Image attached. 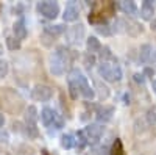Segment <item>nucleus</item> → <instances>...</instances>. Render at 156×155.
<instances>
[{
    "label": "nucleus",
    "mask_w": 156,
    "mask_h": 155,
    "mask_svg": "<svg viewBox=\"0 0 156 155\" xmlns=\"http://www.w3.org/2000/svg\"><path fill=\"white\" fill-rule=\"evenodd\" d=\"M84 39V27L81 24L78 25H73V27L67 28L66 31V41L69 44H73V46H80Z\"/></svg>",
    "instance_id": "obj_6"
},
{
    "label": "nucleus",
    "mask_w": 156,
    "mask_h": 155,
    "mask_svg": "<svg viewBox=\"0 0 156 155\" xmlns=\"http://www.w3.org/2000/svg\"><path fill=\"white\" fill-rule=\"evenodd\" d=\"M114 107H101L98 111H97V119H98V122H108V121H111L112 119V114H114Z\"/></svg>",
    "instance_id": "obj_10"
},
{
    "label": "nucleus",
    "mask_w": 156,
    "mask_h": 155,
    "mask_svg": "<svg viewBox=\"0 0 156 155\" xmlns=\"http://www.w3.org/2000/svg\"><path fill=\"white\" fill-rule=\"evenodd\" d=\"M151 88H153V91H154V94H156V80H153V83H151Z\"/></svg>",
    "instance_id": "obj_31"
},
{
    "label": "nucleus",
    "mask_w": 156,
    "mask_h": 155,
    "mask_svg": "<svg viewBox=\"0 0 156 155\" xmlns=\"http://www.w3.org/2000/svg\"><path fill=\"white\" fill-rule=\"evenodd\" d=\"M69 91L70 96L73 99L78 97V94L83 96L84 99H94L95 97V91L90 88L87 79L83 75V72L80 69H72L69 74Z\"/></svg>",
    "instance_id": "obj_1"
},
{
    "label": "nucleus",
    "mask_w": 156,
    "mask_h": 155,
    "mask_svg": "<svg viewBox=\"0 0 156 155\" xmlns=\"http://www.w3.org/2000/svg\"><path fill=\"white\" fill-rule=\"evenodd\" d=\"M51 96H53V91L47 85H36L31 89V97L36 102H47L51 99Z\"/></svg>",
    "instance_id": "obj_7"
},
{
    "label": "nucleus",
    "mask_w": 156,
    "mask_h": 155,
    "mask_svg": "<svg viewBox=\"0 0 156 155\" xmlns=\"http://www.w3.org/2000/svg\"><path fill=\"white\" fill-rule=\"evenodd\" d=\"M37 11L47 19H55L59 14V5L51 0H45V2L37 3Z\"/></svg>",
    "instance_id": "obj_5"
},
{
    "label": "nucleus",
    "mask_w": 156,
    "mask_h": 155,
    "mask_svg": "<svg viewBox=\"0 0 156 155\" xmlns=\"http://www.w3.org/2000/svg\"><path fill=\"white\" fill-rule=\"evenodd\" d=\"M100 58H101V63H106V60H111L112 58L111 49L109 47H103L101 52H100Z\"/></svg>",
    "instance_id": "obj_22"
},
{
    "label": "nucleus",
    "mask_w": 156,
    "mask_h": 155,
    "mask_svg": "<svg viewBox=\"0 0 156 155\" xmlns=\"http://www.w3.org/2000/svg\"><path fill=\"white\" fill-rule=\"evenodd\" d=\"M153 14H154V5L150 2V0H145V2L142 3V6H140V16H142V19L151 20Z\"/></svg>",
    "instance_id": "obj_11"
},
{
    "label": "nucleus",
    "mask_w": 156,
    "mask_h": 155,
    "mask_svg": "<svg viewBox=\"0 0 156 155\" xmlns=\"http://www.w3.org/2000/svg\"><path fill=\"white\" fill-rule=\"evenodd\" d=\"M76 143H78V146L80 147H84L89 141H87V136H86V133H84V130H80L76 133Z\"/></svg>",
    "instance_id": "obj_21"
},
{
    "label": "nucleus",
    "mask_w": 156,
    "mask_h": 155,
    "mask_svg": "<svg viewBox=\"0 0 156 155\" xmlns=\"http://www.w3.org/2000/svg\"><path fill=\"white\" fill-rule=\"evenodd\" d=\"M134 82L142 85V83L145 82V75H144V74H134Z\"/></svg>",
    "instance_id": "obj_27"
},
{
    "label": "nucleus",
    "mask_w": 156,
    "mask_h": 155,
    "mask_svg": "<svg viewBox=\"0 0 156 155\" xmlns=\"http://www.w3.org/2000/svg\"><path fill=\"white\" fill-rule=\"evenodd\" d=\"M44 31L48 33V35H51V36H55V35H61V33H64V31H67V28L64 27V25L58 24V25H47Z\"/></svg>",
    "instance_id": "obj_18"
},
{
    "label": "nucleus",
    "mask_w": 156,
    "mask_h": 155,
    "mask_svg": "<svg viewBox=\"0 0 156 155\" xmlns=\"http://www.w3.org/2000/svg\"><path fill=\"white\" fill-rule=\"evenodd\" d=\"M3 124H5V118H3V113L0 111V127H3Z\"/></svg>",
    "instance_id": "obj_30"
},
{
    "label": "nucleus",
    "mask_w": 156,
    "mask_h": 155,
    "mask_svg": "<svg viewBox=\"0 0 156 155\" xmlns=\"http://www.w3.org/2000/svg\"><path fill=\"white\" fill-rule=\"evenodd\" d=\"M67 64H69V52L64 46H61L50 55V72L59 77L66 72Z\"/></svg>",
    "instance_id": "obj_2"
},
{
    "label": "nucleus",
    "mask_w": 156,
    "mask_h": 155,
    "mask_svg": "<svg viewBox=\"0 0 156 155\" xmlns=\"http://www.w3.org/2000/svg\"><path fill=\"white\" fill-rule=\"evenodd\" d=\"M151 57V46L150 44H144L140 46V50H139V60L142 63H147Z\"/></svg>",
    "instance_id": "obj_17"
},
{
    "label": "nucleus",
    "mask_w": 156,
    "mask_h": 155,
    "mask_svg": "<svg viewBox=\"0 0 156 155\" xmlns=\"http://www.w3.org/2000/svg\"><path fill=\"white\" fill-rule=\"evenodd\" d=\"M90 155H106V153H105V149L103 147H94L90 150Z\"/></svg>",
    "instance_id": "obj_26"
},
{
    "label": "nucleus",
    "mask_w": 156,
    "mask_h": 155,
    "mask_svg": "<svg viewBox=\"0 0 156 155\" xmlns=\"http://www.w3.org/2000/svg\"><path fill=\"white\" fill-rule=\"evenodd\" d=\"M37 110H36V107H33V105H30L28 108H27V111H25V121H27L28 124H36V121H37Z\"/></svg>",
    "instance_id": "obj_16"
},
{
    "label": "nucleus",
    "mask_w": 156,
    "mask_h": 155,
    "mask_svg": "<svg viewBox=\"0 0 156 155\" xmlns=\"http://www.w3.org/2000/svg\"><path fill=\"white\" fill-rule=\"evenodd\" d=\"M12 31H14V38H17L19 41L27 38V27H25L23 19H19V20L14 24V27H12Z\"/></svg>",
    "instance_id": "obj_12"
},
{
    "label": "nucleus",
    "mask_w": 156,
    "mask_h": 155,
    "mask_svg": "<svg viewBox=\"0 0 156 155\" xmlns=\"http://www.w3.org/2000/svg\"><path fill=\"white\" fill-rule=\"evenodd\" d=\"M111 155H123V150H122V144H120V141L117 139L114 146H112V150H111Z\"/></svg>",
    "instance_id": "obj_24"
},
{
    "label": "nucleus",
    "mask_w": 156,
    "mask_h": 155,
    "mask_svg": "<svg viewBox=\"0 0 156 155\" xmlns=\"http://www.w3.org/2000/svg\"><path fill=\"white\" fill-rule=\"evenodd\" d=\"M8 74V63L5 60H0V77H5Z\"/></svg>",
    "instance_id": "obj_25"
},
{
    "label": "nucleus",
    "mask_w": 156,
    "mask_h": 155,
    "mask_svg": "<svg viewBox=\"0 0 156 155\" xmlns=\"http://www.w3.org/2000/svg\"><path fill=\"white\" fill-rule=\"evenodd\" d=\"M78 16H80V9H78V6L73 3V2H69L66 9H64V14H62V19L66 22H73L78 19Z\"/></svg>",
    "instance_id": "obj_9"
},
{
    "label": "nucleus",
    "mask_w": 156,
    "mask_h": 155,
    "mask_svg": "<svg viewBox=\"0 0 156 155\" xmlns=\"http://www.w3.org/2000/svg\"><path fill=\"white\" fill-rule=\"evenodd\" d=\"M84 61H86V64H87V66H92V64L95 63V60H94V57H92V55H90V54H89V55H87V57L84 58Z\"/></svg>",
    "instance_id": "obj_28"
},
{
    "label": "nucleus",
    "mask_w": 156,
    "mask_h": 155,
    "mask_svg": "<svg viewBox=\"0 0 156 155\" xmlns=\"http://www.w3.org/2000/svg\"><path fill=\"white\" fill-rule=\"evenodd\" d=\"M120 8H122V11L125 13V14H128V16H137V13H139V9H137V5L134 3V2H131V0H128V2H122L120 3Z\"/></svg>",
    "instance_id": "obj_13"
},
{
    "label": "nucleus",
    "mask_w": 156,
    "mask_h": 155,
    "mask_svg": "<svg viewBox=\"0 0 156 155\" xmlns=\"http://www.w3.org/2000/svg\"><path fill=\"white\" fill-rule=\"evenodd\" d=\"M61 146H62L64 149H72V147H75V146H76V139H75V136L70 135V133L62 135V136H61Z\"/></svg>",
    "instance_id": "obj_15"
},
{
    "label": "nucleus",
    "mask_w": 156,
    "mask_h": 155,
    "mask_svg": "<svg viewBox=\"0 0 156 155\" xmlns=\"http://www.w3.org/2000/svg\"><path fill=\"white\" fill-rule=\"evenodd\" d=\"M86 47H87V50H89L90 55H92V54H97V52H101V44H100V41L97 39L95 36H89V38H87Z\"/></svg>",
    "instance_id": "obj_14"
},
{
    "label": "nucleus",
    "mask_w": 156,
    "mask_h": 155,
    "mask_svg": "<svg viewBox=\"0 0 156 155\" xmlns=\"http://www.w3.org/2000/svg\"><path fill=\"white\" fill-rule=\"evenodd\" d=\"M151 28H154V30H156V17H154V20H153V24H151Z\"/></svg>",
    "instance_id": "obj_32"
},
{
    "label": "nucleus",
    "mask_w": 156,
    "mask_h": 155,
    "mask_svg": "<svg viewBox=\"0 0 156 155\" xmlns=\"http://www.w3.org/2000/svg\"><path fill=\"white\" fill-rule=\"evenodd\" d=\"M6 46L9 50H19L20 49V41L14 36H8L6 38Z\"/></svg>",
    "instance_id": "obj_19"
},
{
    "label": "nucleus",
    "mask_w": 156,
    "mask_h": 155,
    "mask_svg": "<svg viewBox=\"0 0 156 155\" xmlns=\"http://www.w3.org/2000/svg\"><path fill=\"white\" fill-rule=\"evenodd\" d=\"M98 75L106 82H119L122 79V69L117 64L101 63L98 66Z\"/></svg>",
    "instance_id": "obj_3"
},
{
    "label": "nucleus",
    "mask_w": 156,
    "mask_h": 155,
    "mask_svg": "<svg viewBox=\"0 0 156 155\" xmlns=\"http://www.w3.org/2000/svg\"><path fill=\"white\" fill-rule=\"evenodd\" d=\"M95 30L98 31V33H101V35H105V36H108V35H111V28L108 27L106 24H98L97 27H95Z\"/></svg>",
    "instance_id": "obj_23"
},
{
    "label": "nucleus",
    "mask_w": 156,
    "mask_h": 155,
    "mask_svg": "<svg viewBox=\"0 0 156 155\" xmlns=\"http://www.w3.org/2000/svg\"><path fill=\"white\" fill-rule=\"evenodd\" d=\"M144 75H147V77H151V75H153V71H151V69H148V68H147V69H145V71H144Z\"/></svg>",
    "instance_id": "obj_29"
},
{
    "label": "nucleus",
    "mask_w": 156,
    "mask_h": 155,
    "mask_svg": "<svg viewBox=\"0 0 156 155\" xmlns=\"http://www.w3.org/2000/svg\"><path fill=\"white\" fill-rule=\"evenodd\" d=\"M25 133L28 135V138H36V136H37L36 124H28V122H25Z\"/></svg>",
    "instance_id": "obj_20"
},
{
    "label": "nucleus",
    "mask_w": 156,
    "mask_h": 155,
    "mask_svg": "<svg viewBox=\"0 0 156 155\" xmlns=\"http://www.w3.org/2000/svg\"><path fill=\"white\" fill-rule=\"evenodd\" d=\"M41 121H42L44 127H51V125H53L55 128H61L62 127V119L48 107L41 111Z\"/></svg>",
    "instance_id": "obj_4"
},
{
    "label": "nucleus",
    "mask_w": 156,
    "mask_h": 155,
    "mask_svg": "<svg viewBox=\"0 0 156 155\" xmlns=\"http://www.w3.org/2000/svg\"><path fill=\"white\" fill-rule=\"evenodd\" d=\"M2 54H3V47H2V46H0V55H2Z\"/></svg>",
    "instance_id": "obj_33"
},
{
    "label": "nucleus",
    "mask_w": 156,
    "mask_h": 155,
    "mask_svg": "<svg viewBox=\"0 0 156 155\" xmlns=\"http://www.w3.org/2000/svg\"><path fill=\"white\" fill-rule=\"evenodd\" d=\"M103 132H105V127H103L101 124H89L86 128H84V133L87 136V141L90 143H97V141L101 138Z\"/></svg>",
    "instance_id": "obj_8"
}]
</instances>
